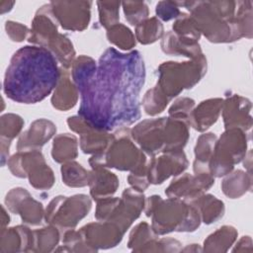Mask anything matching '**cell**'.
<instances>
[{"label":"cell","mask_w":253,"mask_h":253,"mask_svg":"<svg viewBox=\"0 0 253 253\" xmlns=\"http://www.w3.org/2000/svg\"><path fill=\"white\" fill-rule=\"evenodd\" d=\"M144 81L145 66L139 51L123 53L107 48L80 92L78 116L105 131L126 127L140 118L139 94Z\"/></svg>","instance_id":"obj_1"},{"label":"cell","mask_w":253,"mask_h":253,"mask_svg":"<svg viewBox=\"0 0 253 253\" xmlns=\"http://www.w3.org/2000/svg\"><path fill=\"white\" fill-rule=\"evenodd\" d=\"M59 77L57 60L48 49L35 44L25 45L11 57L3 92L17 103L36 104L55 89Z\"/></svg>","instance_id":"obj_2"},{"label":"cell","mask_w":253,"mask_h":253,"mask_svg":"<svg viewBox=\"0 0 253 253\" xmlns=\"http://www.w3.org/2000/svg\"><path fill=\"white\" fill-rule=\"evenodd\" d=\"M201 34L211 42H230L240 40L234 17L236 1H183Z\"/></svg>","instance_id":"obj_3"},{"label":"cell","mask_w":253,"mask_h":253,"mask_svg":"<svg viewBox=\"0 0 253 253\" xmlns=\"http://www.w3.org/2000/svg\"><path fill=\"white\" fill-rule=\"evenodd\" d=\"M144 211L151 217V227L157 235L172 231H195L201 224L198 209L190 202L153 195L145 200Z\"/></svg>","instance_id":"obj_4"},{"label":"cell","mask_w":253,"mask_h":253,"mask_svg":"<svg viewBox=\"0 0 253 253\" xmlns=\"http://www.w3.org/2000/svg\"><path fill=\"white\" fill-rule=\"evenodd\" d=\"M94 167L115 168L121 171H136L146 167L145 153L133 142L130 129L121 127L114 133V139L105 152L94 154L89 159Z\"/></svg>","instance_id":"obj_5"},{"label":"cell","mask_w":253,"mask_h":253,"mask_svg":"<svg viewBox=\"0 0 253 253\" xmlns=\"http://www.w3.org/2000/svg\"><path fill=\"white\" fill-rule=\"evenodd\" d=\"M206 72L207 59L204 54L185 62H163L157 69L155 87L170 101L183 90L194 87Z\"/></svg>","instance_id":"obj_6"},{"label":"cell","mask_w":253,"mask_h":253,"mask_svg":"<svg viewBox=\"0 0 253 253\" xmlns=\"http://www.w3.org/2000/svg\"><path fill=\"white\" fill-rule=\"evenodd\" d=\"M248 135L240 128H225L216 139L209 169L213 177H221L230 173L234 165L246 155Z\"/></svg>","instance_id":"obj_7"},{"label":"cell","mask_w":253,"mask_h":253,"mask_svg":"<svg viewBox=\"0 0 253 253\" xmlns=\"http://www.w3.org/2000/svg\"><path fill=\"white\" fill-rule=\"evenodd\" d=\"M7 165L14 176L28 178L35 189L49 190L54 184L53 171L40 150L18 151L8 159Z\"/></svg>","instance_id":"obj_8"},{"label":"cell","mask_w":253,"mask_h":253,"mask_svg":"<svg viewBox=\"0 0 253 253\" xmlns=\"http://www.w3.org/2000/svg\"><path fill=\"white\" fill-rule=\"evenodd\" d=\"M91 206V199L83 194L72 197L57 196L47 205L44 219L63 233L66 230L74 229L78 222L88 214Z\"/></svg>","instance_id":"obj_9"},{"label":"cell","mask_w":253,"mask_h":253,"mask_svg":"<svg viewBox=\"0 0 253 253\" xmlns=\"http://www.w3.org/2000/svg\"><path fill=\"white\" fill-rule=\"evenodd\" d=\"M49 5L62 29L80 32L88 27L91 18V1H52Z\"/></svg>","instance_id":"obj_10"},{"label":"cell","mask_w":253,"mask_h":253,"mask_svg":"<svg viewBox=\"0 0 253 253\" xmlns=\"http://www.w3.org/2000/svg\"><path fill=\"white\" fill-rule=\"evenodd\" d=\"M166 119L144 120L130 129L133 141L140 146V149L144 153L154 156L164 151Z\"/></svg>","instance_id":"obj_11"},{"label":"cell","mask_w":253,"mask_h":253,"mask_svg":"<svg viewBox=\"0 0 253 253\" xmlns=\"http://www.w3.org/2000/svg\"><path fill=\"white\" fill-rule=\"evenodd\" d=\"M78 231L90 252L115 247L122 241L125 234L119 226L108 220L88 223Z\"/></svg>","instance_id":"obj_12"},{"label":"cell","mask_w":253,"mask_h":253,"mask_svg":"<svg viewBox=\"0 0 253 253\" xmlns=\"http://www.w3.org/2000/svg\"><path fill=\"white\" fill-rule=\"evenodd\" d=\"M188 160L183 150L164 152L153 157L147 163V179L149 184H162L171 176H178L188 167Z\"/></svg>","instance_id":"obj_13"},{"label":"cell","mask_w":253,"mask_h":253,"mask_svg":"<svg viewBox=\"0 0 253 253\" xmlns=\"http://www.w3.org/2000/svg\"><path fill=\"white\" fill-rule=\"evenodd\" d=\"M214 184V177L211 173L191 175L185 173L174 179L165 190L168 198L192 202Z\"/></svg>","instance_id":"obj_14"},{"label":"cell","mask_w":253,"mask_h":253,"mask_svg":"<svg viewBox=\"0 0 253 253\" xmlns=\"http://www.w3.org/2000/svg\"><path fill=\"white\" fill-rule=\"evenodd\" d=\"M5 204L11 212L20 214L22 221L30 225H39L44 216L42 203L36 201L24 188H14L9 191Z\"/></svg>","instance_id":"obj_15"},{"label":"cell","mask_w":253,"mask_h":253,"mask_svg":"<svg viewBox=\"0 0 253 253\" xmlns=\"http://www.w3.org/2000/svg\"><path fill=\"white\" fill-rule=\"evenodd\" d=\"M144 205L145 199L142 192L133 188L126 189L107 220L115 223L126 232L131 223L140 215L141 211L144 210Z\"/></svg>","instance_id":"obj_16"},{"label":"cell","mask_w":253,"mask_h":253,"mask_svg":"<svg viewBox=\"0 0 253 253\" xmlns=\"http://www.w3.org/2000/svg\"><path fill=\"white\" fill-rule=\"evenodd\" d=\"M251 107V102L247 98L237 94H233L223 100L221 113L225 128L249 130L252 126Z\"/></svg>","instance_id":"obj_17"},{"label":"cell","mask_w":253,"mask_h":253,"mask_svg":"<svg viewBox=\"0 0 253 253\" xmlns=\"http://www.w3.org/2000/svg\"><path fill=\"white\" fill-rule=\"evenodd\" d=\"M57 24L50 5H42L37 11L32 21V28L28 41L35 45L45 47L47 42L58 34Z\"/></svg>","instance_id":"obj_18"},{"label":"cell","mask_w":253,"mask_h":253,"mask_svg":"<svg viewBox=\"0 0 253 253\" xmlns=\"http://www.w3.org/2000/svg\"><path fill=\"white\" fill-rule=\"evenodd\" d=\"M55 125L46 119H39L33 122L25 130L17 142L18 151L40 150L55 133Z\"/></svg>","instance_id":"obj_19"},{"label":"cell","mask_w":253,"mask_h":253,"mask_svg":"<svg viewBox=\"0 0 253 253\" xmlns=\"http://www.w3.org/2000/svg\"><path fill=\"white\" fill-rule=\"evenodd\" d=\"M222 104L223 99L221 98H211L201 102L193 109L189 118V126L198 131L207 130L217 121Z\"/></svg>","instance_id":"obj_20"},{"label":"cell","mask_w":253,"mask_h":253,"mask_svg":"<svg viewBox=\"0 0 253 253\" xmlns=\"http://www.w3.org/2000/svg\"><path fill=\"white\" fill-rule=\"evenodd\" d=\"M34 232L25 225H17L1 230V252L33 251Z\"/></svg>","instance_id":"obj_21"},{"label":"cell","mask_w":253,"mask_h":253,"mask_svg":"<svg viewBox=\"0 0 253 253\" xmlns=\"http://www.w3.org/2000/svg\"><path fill=\"white\" fill-rule=\"evenodd\" d=\"M79 94L69 71L60 68V77L51 97L52 106L59 111H68L76 105Z\"/></svg>","instance_id":"obj_22"},{"label":"cell","mask_w":253,"mask_h":253,"mask_svg":"<svg viewBox=\"0 0 253 253\" xmlns=\"http://www.w3.org/2000/svg\"><path fill=\"white\" fill-rule=\"evenodd\" d=\"M119 178L106 167H94L90 171V195L95 200L112 197L119 188Z\"/></svg>","instance_id":"obj_23"},{"label":"cell","mask_w":253,"mask_h":253,"mask_svg":"<svg viewBox=\"0 0 253 253\" xmlns=\"http://www.w3.org/2000/svg\"><path fill=\"white\" fill-rule=\"evenodd\" d=\"M189 125L186 122L168 117L165 124L164 152L183 150L189 139Z\"/></svg>","instance_id":"obj_24"},{"label":"cell","mask_w":253,"mask_h":253,"mask_svg":"<svg viewBox=\"0 0 253 253\" xmlns=\"http://www.w3.org/2000/svg\"><path fill=\"white\" fill-rule=\"evenodd\" d=\"M114 139V133L90 126L80 134V148L86 154H98L106 151Z\"/></svg>","instance_id":"obj_25"},{"label":"cell","mask_w":253,"mask_h":253,"mask_svg":"<svg viewBox=\"0 0 253 253\" xmlns=\"http://www.w3.org/2000/svg\"><path fill=\"white\" fill-rule=\"evenodd\" d=\"M24 126L23 119L15 114H6L1 117V163L4 166L8 161L11 141L20 133Z\"/></svg>","instance_id":"obj_26"},{"label":"cell","mask_w":253,"mask_h":253,"mask_svg":"<svg viewBox=\"0 0 253 253\" xmlns=\"http://www.w3.org/2000/svg\"><path fill=\"white\" fill-rule=\"evenodd\" d=\"M161 48L164 53L172 55H183L195 59L203 55L199 43H189L180 40L173 31L167 32L161 40Z\"/></svg>","instance_id":"obj_27"},{"label":"cell","mask_w":253,"mask_h":253,"mask_svg":"<svg viewBox=\"0 0 253 253\" xmlns=\"http://www.w3.org/2000/svg\"><path fill=\"white\" fill-rule=\"evenodd\" d=\"M217 137L214 133L209 132L199 136L195 146V161H194V173H211L209 169V163L211 158L213 147Z\"/></svg>","instance_id":"obj_28"},{"label":"cell","mask_w":253,"mask_h":253,"mask_svg":"<svg viewBox=\"0 0 253 253\" xmlns=\"http://www.w3.org/2000/svg\"><path fill=\"white\" fill-rule=\"evenodd\" d=\"M190 203L198 209L201 219L206 224L218 220L224 213L223 203L211 194H203Z\"/></svg>","instance_id":"obj_29"},{"label":"cell","mask_w":253,"mask_h":253,"mask_svg":"<svg viewBox=\"0 0 253 253\" xmlns=\"http://www.w3.org/2000/svg\"><path fill=\"white\" fill-rule=\"evenodd\" d=\"M252 176L242 170H235L225 175L221 182V190L230 199H237L251 189Z\"/></svg>","instance_id":"obj_30"},{"label":"cell","mask_w":253,"mask_h":253,"mask_svg":"<svg viewBox=\"0 0 253 253\" xmlns=\"http://www.w3.org/2000/svg\"><path fill=\"white\" fill-rule=\"evenodd\" d=\"M78 155V141L75 135L61 133L54 137L51 156L57 163H65Z\"/></svg>","instance_id":"obj_31"},{"label":"cell","mask_w":253,"mask_h":253,"mask_svg":"<svg viewBox=\"0 0 253 253\" xmlns=\"http://www.w3.org/2000/svg\"><path fill=\"white\" fill-rule=\"evenodd\" d=\"M237 231L233 226L223 225L208 236L204 241V251L207 252H225L234 243Z\"/></svg>","instance_id":"obj_32"},{"label":"cell","mask_w":253,"mask_h":253,"mask_svg":"<svg viewBox=\"0 0 253 253\" xmlns=\"http://www.w3.org/2000/svg\"><path fill=\"white\" fill-rule=\"evenodd\" d=\"M45 48L48 49L55 59L61 63L63 68L68 69L71 67L75 59V50L72 42L66 36L58 33L47 42Z\"/></svg>","instance_id":"obj_33"},{"label":"cell","mask_w":253,"mask_h":253,"mask_svg":"<svg viewBox=\"0 0 253 253\" xmlns=\"http://www.w3.org/2000/svg\"><path fill=\"white\" fill-rule=\"evenodd\" d=\"M70 68L71 79L80 93L92 79L97 69V64L92 57L80 55L74 59Z\"/></svg>","instance_id":"obj_34"},{"label":"cell","mask_w":253,"mask_h":253,"mask_svg":"<svg viewBox=\"0 0 253 253\" xmlns=\"http://www.w3.org/2000/svg\"><path fill=\"white\" fill-rule=\"evenodd\" d=\"M63 183L72 188H81L89 184L90 171H87L81 164L75 161H68L61 166Z\"/></svg>","instance_id":"obj_35"},{"label":"cell","mask_w":253,"mask_h":253,"mask_svg":"<svg viewBox=\"0 0 253 253\" xmlns=\"http://www.w3.org/2000/svg\"><path fill=\"white\" fill-rule=\"evenodd\" d=\"M33 252H49L57 245L60 237V230L49 224L38 230H34Z\"/></svg>","instance_id":"obj_36"},{"label":"cell","mask_w":253,"mask_h":253,"mask_svg":"<svg viewBox=\"0 0 253 253\" xmlns=\"http://www.w3.org/2000/svg\"><path fill=\"white\" fill-rule=\"evenodd\" d=\"M173 33L182 41L189 43H198L201 32L190 14L181 13L173 24Z\"/></svg>","instance_id":"obj_37"},{"label":"cell","mask_w":253,"mask_h":253,"mask_svg":"<svg viewBox=\"0 0 253 253\" xmlns=\"http://www.w3.org/2000/svg\"><path fill=\"white\" fill-rule=\"evenodd\" d=\"M163 25L157 17L147 18L135 26V39L142 44L155 42L163 37Z\"/></svg>","instance_id":"obj_38"},{"label":"cell","mask_w":253,"mask_h":253,"mask_svg":"<svg viewBox=\"0 0 253 253\" xmlns=\"http://www.w3.org/2000/svg\"><path fill=\"white\" fill-rule=\"evenodd\" d=\"M236 29L240 38H252V2L237 1L235 17Z\"/></svg>","instance_id":"obj_39"},{"label":"cell","mask_w":253,"mask_h":253,"mask_svg":"<svg viewBox=\"0 0 253 253\" xmlns=\"http://www.w3.org/2000/svg\"><path fill=\"white\" fill-rule=\"evenodd\" d=\"M107 39L122 50H130L135 45V38L132 32L120 23L107 30Z\"/></svg>","instance_id":"obj_40"},{"label":"cell","mask_w":253,"mask_h":253,"mask_svg":"<svg viewBox=\"0 0 253 253\" xmlns=\"http://www.w3.org/2000/svg\"><path fill=\"white\" fill-rule=\"evenodd\" d=\"M157 238V234L152 227L145 221L138 223L130 232L127 242L128 248L132 251L139 252V250L151 240Z\"/></svg>","instance_id":"obj_41"},{"label":"cell","mask_w":253,"mask_h":253,"mask_svg":"<svg viewBox=\"0 0 253 253\" xmlns=\"http://www.w3.org/2000/svg\"><path fill=\"white\" fill-rule=\"evenodd\" d=\"M168 103L169 100L155 86L149 89L142 99L143 109L145 113L150 116L162 113Z\"/></svg>","instance_id":"obj_42"},{"label":"cell","mask_w":253,"mask_h":253,"mask_svg":"<svg viewBox=\"0 0 253 253\" xmlns=\"http://www.w3.org/2000/svg\"><path fill=\"white\" fill-rule=\"evenodd\" d=\"M97 6L99 11V21L102 27L108 30L112 26L118 24L120 19V2L98 1Z\"/></svg>","instance_id":"obj_43"},{"label":"cell","mask_w":253,"mask_h":253,"mask_svg":"<svg viewBox=\"0 0 253 253\" xmlns=\"http://www.w3.org/2000/svg\"><path fill=\"white\" fill-rule=\"evenodd\" d=\"M122 5L126 19L130 25L136 26L143 20L147 19L149 11L146 3L138 1H125Z\"/></svg>","instance_id":"obj_44"},{"label":"cell","mask_w":253,"mask_h":253,"mask_svg":"<svg viewBox=\"0 0 253 253\" xmlns=\"http://www.w3.org/2000/svg\"><path fill=\"white\" fill-rule=\"evenodd\" d=\"M195 108V101L191 98H180L174 102V104L170 107L168 113L169 117L172 119L180 120L186 122L189 125L190 115Z\"/></svg>","instance_id":"obj_45"},{"label":"cell","mask_w":253,"mask_h":253,"mask_svg":"<svg viewBox=\"0 0 253 253\" xmlns=\"http://www.w3.org/2000/svg\"><path fill=\"white\" fill-rule=\"evenodd\" d=\"M181 243L174 238H161V239H153L144 245L139 252L147 251V252H178L181 251Z\"/></svg>","instance_id":"obj_46"},{"label":"cell","mask_w":253,"mask_h":253,"mask_svg":"<svg viewBox=\"0 0 253 253\" xmlns=\"http://www.w3.org/2000/svg\"><path fill=\"white\" fill-rule=\"evenodd\" d=\"M180 3L177 1H160L156 5V16L162 21H170L177 19L181 15Z\"/></svg>","instance_id":"obj_47"},{"label":"cell","mask_w":253,"mask_h":253,"mask_svg":"<svg viewBox=\"0 0 253 253\" xmlns=\"http://www.w3.org/2000/svg\"><path fill=\"white\" fill-rule=\"evenodd\" d=\"M119 201H120V198H114V197H108V198L98 200L96 211H95V217L99 221L107 220L112 214Z\"/></svg>","instance_id":"obj_48"},{"label":"cell","mask_w":253,"mask_h":253,"mask_svg":"<svg viewBox=\"0 0 253 253\" xmlns=\"http://www.w3.org/2000/svg\"><path fill=\"white\" fill-rule=\"evenodd\" d=\"M5 30L8 37L13 42H23L30 36L31 30L25 25H22L17 22L7 21L5 24Z\"/></svg>","instance_id":"obj_49"},{"label":"cell","mask_w":253,"mask_h":253,"mask_svg":"<svg viewBox=\"0 0 253 253\" xmlns=\"http://www.w3.org/2000/svg\"><path fill=\"white\" fill-rule=\"evenodd\" d=\"M252 240L250 236H243L236 244L233 251H251Z\"/></svg>","instance_id":"obj_50"},{"label":"cell","mask_w":253,"mask_h":253,"mask_svg":"<svg viewBox=\"0 0 253 253\" xmlns=\"http://www.w3.org/2000/svg\"><path fill=\"white\" fill-rule=\"evenodd\" d=\"M9 220H10V217L8 215V213L6 212V210L4 207H2V217H1V228L4 229L5 226L9 223ZM1 229V230H2Z\"/></svg>","instance_id":"obj_51"}]
</instances>
